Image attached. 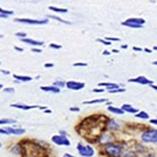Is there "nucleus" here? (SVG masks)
I'll list each match as a JSON object with an SVG mask.
<instances>
[{"mask_svg":"<svg viewBox=\"0 0 157 157\" xmlns=\"http://www.w3.org/2000/svg\"><path fill=\"white\" fill-rule=\"evenodd\" d=\"M105 151L111 157H120L123 153V148L120 145L109 144L105 146Z\"/></svg>","mask_w":157,"mask_h":157,"instance_id":"nucleus-1","label":"nucleus"},{"mask_svg":"<svg viewBox=\"0 0 157 157\" xmlns=\"http://www.w3.org/2000/svg\"><path fill=\"white\" fill-rule=\"evenodd\" d=\"M141 140L144 142H153L157 144V130H148L141 134Z\"/></svg>","mask_w":157,"mask_h":157,"instance_id":"nucleus-2","label":"nucleus"},{"mask_svg":"<svg viewBox=\"0 0 157 157\" xmlns=\"http://www.w3.org/2000/svg\"><path fill=\"white\" fill-rule=\"evenodd\" d=\"M78 151L80 153V155L84 157H92L94 155V149L90 146H84L83 144L78 142Z\"/></svg>","mask_w":157,"mask_h":157,"instance_id":"nucleus-3","label":"nucleus"},{"mask_svg":"<svg viewBox=\"0 0 157 157\" xmlns=\"http://www.w3.org/2000/svg\"><path fill=\"white\" fill-rule=\"evenodd\" d=\"M14 21L16 22H21V23H25V24H33V25H42V24H46L48 23V19H44V20H34V19H15Z\"/></svg>","mask_w":157,"mask_h":157,"instance_id":"nucleus-4","label":"nucleus"},{"mask_svg":"<svg viewBox=\"0 0 157 157\" xmlns=\"http://www.w3.org/2000/svg\"><path fill=\"white\" fill-rule=\"evenodd\" d=\"M51 141L57 146H70V141L67 139V137L63 135H54L51 137Z\"/></svg>","mask_w":157,"mask_h":157,"instance_id":"nucleus-5","label":"nucleus"},{"mask_svg":"<svg viewBox=\"0 0 157 157\" xmlns=\"http://www.w3.org/2000/svg\"><path fill=\"white\" fill-rule=\"evenodd\" d=\"M128 82L130 83H137V84H141V85H153V82L149 78H147L144 75H140V77H137L135 78H130Z\"/></svg>","mask_w":157,"mask_h":157,"instance_id":"nucleus-6","label":"nucleus"},{"mask_svg":"<svg viewBox=\"0 0 157 157\" xmlns=\"http://www.w3.org/2000/svg\"><path fill=\"white\" fill-rule=\"evenodd\" d=\"M66 87L71 90H81L85 87V84L84 83L75 82V81H69V82L66 83Z\"/></svg>","mask_w":157,"mask_h":157,"instance_id":"nucleus-7","label":"nucleus"},{"mask_svg":"<svg viewBox=\"0 0 157 157\" xmlns=\"http://www.w3.org/2000/svg\"><path fill=\"white\" fill-rule=\"evenodd\" d=\"M12 107L14 108H17V109H21V110H30V109L33 108H40V109H45L44 107H40V106H26V105H22V104H13L11 105Z\"/></svg>","mask_w":157,"mask_h":157,"instance_id":"nucleus-8","label":"nucleus"},{"mask_svg":"<svg viewBox=\"0 0 157 157\" xmlns=\"http://www.w3.org/2000/svg\"><path fill=\"white\" fill-rule=\"evenodd\" d=\"M126 22L144 26V24L146 23V20H145V19H142V18H129V19H127V20H126Z\"/></svg>","mask_w":157,"mask_h":157,"instance_id":"nucleus-9","label":"nucleus"},{"mask_svg":"<svg viewBox=\"0 0 157 157\" xmlns=\"http://www.w3.org/2000/svg\"><path fill=\"white\" fill-rule=\"evenodd\" d=\"M5 130L8 131L9 134H16V135H21L23 134V133H25V130L24 129H21V128H17V129H15V128H11V127H6Z\"/></svg>","mask_w":157,"mask_h":157,"instance_id":"nucleus-10","label":"nucleus"},{"mask_svg":"<svg viewBox=\"0 0 157 157\" xmlns=\"http://www.w3.org/2000/svg\"><path fill=\"white\" fill-rule=\"evenodd\" d=\"M122 109L125 112H129V113H138V109L134 108L129 104H124L122 106Z\"/></svg>","mask_w":157,"mask_h":157,"instance_id":"nucleus-11","label":"nucleus"},{"mask_svg":"<svg viewBox=\"0 0 157 157\" xmlns=\"http://www.w3.org/2000/svg\"><path fill=\"white\" fill-rule=\"evenodd\" d=\"M40 89L43 90V91L52 92V93H59V92H60V88L56 86H42L40 87Z\"/></svg>","mask_w":157,"mask_h":157,"instance_id":"nucleus-12","label":"nucleus"},{"mask_svg":"<svg viewBox=\"0 0 157 157\" xmlns=\"http://www.w3.org/2000/svg\"><path fill=\"white\" fill-rule=\"evenodd\" d=\"M99 86L106 87L107 89L110 91V90H114V89H118L120 88V85L115 84V83H99Z\"/></svg>","mask_w":157,"mask_h":157,"instance_id":"nucleus-13","label":"nucleus"},{"mask_svg":"<svg viewBox=\"0 0 157 157\" xmlns=\"http://www.w3.org/2000/svg\"><path fill=\"white\" fill-rule=\"evenodd\" d=\"M21 41L22 42H25V43L27 44H30L33 45V46H40V45H43L44 42L42 41H36V40H33V39H21Z\"/></svg>","mask_w":157,"mask_h":157,"instance_id":"nucleus-14","label":"nucleus"},{"mask_svg":"<svg viewBox=\"0 0 157 157\" xmlns=\"http://www.w3.org/2000/svg\"><path fill=\"white\" fill-rule=\"evenodd\" d=\"M99 142H102V144H105V145H109V142H111V140H112V136L109 134H104L103 136L99 137Z\"/></svg>","mask_w":157,"mask_h":157,"instance_id":"nucleus-15","label":"nucleus"},{"mask_svg":"<svg viewBox=\"0 0 157 157\" xmlns=\"http://www.w3.org/2000/svg\"><path fill=\"white\" fill-rule=\"evenodd\" d=\"M120 124H118L117 122H115V120H109V123H108V128L110 130H118L120 129Z\"/></svg>","mask_w":157,"mask_h":157,"instance_id":"nucleus-16","label":"nucleus"},{"mask_svg":"<svg viewBox=\"0 0 157 157\" xmlns=\"http://www.w3.org/2000/svg\"><path fill=\"white\" fill-rule=\"evenodd\" d=\"M14 78L21 81V82H30V81L33 80V78L30 77H26V75H14Z\"/></svg>","mask_w":157,"mask_h":157,"instance_id":"nucleus-17","label":"nucleus"},{"mask_svg":"<svg viewBox=\"0 0 157 157\" xmlns=\"http://www.w3.org/2000/svg\"><path fill=\"white\" fill-rule=\"evenodd\" d=\"M107 102L106 99H93V101H85L83 102L84 105H92V104H97V103H105Z\"/></svg>","mask_w":157,"mask_h":157,"instance_id":"nucleus-18","label":"nucleus"},{"mask_svg":"<svg viewBox=\"0 0 157 157\" xmlns=\"http://www.w3.org/2000/svg\"><path fill=\"white\" fill-rule=\"evenodd\" d=\"M108 110L112 113H115V114H124L125 111L123 110L122 108H116V107H109Z\"/></svg>","mask_w":157,"mask_h":157,"instance_id":"nucleus-19","label":"nucleus"},{"mask_svg":"<svg viewBox=\"0 0 157 157\" xmlns=\"http://www.w3.org/2000/svg\"><path fill=\"white\" fill-rule=\"evenodd\" d=\"M135 116H136L137 118H141V120H149V114L145 112V111H140V112L136 113Z\"/></svg>","mask_w":157,"mask_h":157,"instance_id":"nucleus-20","label":"nucleus"},{"mask_svg":"<svg viewBox=\"0 0 157 157\" xmlns=\"http://www.w3.org/2000/svg\"><path fill=\"white\" fill-rule=\"evenodd\" d=\"M49 9L56 12V13H61V14H66L68 12L67 9H60V8H54V6H49Z\"/></svg>","mask_w":157,"mask_h":157,"instance_id":"nucleus-21","label":"nucleus"},{"mask_svg":"<svg viewBox=\"0 0 157 157\" xmlns=\"http://www.w3.org/2000/svg\"><path fill=\"white\" fill-rule=\"evenodd\" d=\"M48 18H51V19H54V20H57V21H59V22H61V23H65V24H71V22H69V21H66V20H63L62 18L60 17H57V16H48Z\"/></svg>","mask_w":157,"mask_h":157,"instance_id":"nucleus-22","label":"nucleus"},{"mask_svg":"<svg viewBox=\"0 0 157 157\" xmlns=\"http://www.w3.org/2000/svg\"><path fill=\"white\" fill-rule=\"evenodd\" d=\"M16 123L15 120H12V118H2L0 120V125H6V124H14Z\"/></svg>","mask_w":157,"mask_h":157,"instance_id":"nucleus-23","label":"nucleus"},{"mask_svg":"<svg viewBox=\"0 0 157 157\" xmlns=\"http://www.w3.org/2000/svg\"><path fill=\"white\" fill-rule=\"evenodd\" d=\"M66 85V83L64 82V81H56V82L54 83V86L58 87V88H62L64 87Z\"/></svg>","mask_w":157,"mask_h":157,"instance_id":"nucleus-24","label":"nucleus"},{"mask_svg":"<svg viewBox=\"0 0 157 157\" xmlns=\"http://www.w3.org/2000/svg\"><path fill=\"white\" fill-rule=\"evenodd\" d=\"M0 14H1V15L9 16V15H13L14 12L13 11H6V9H3L0 8Z\"/></svg>","mask_w":157,"mask_h":157,"instance_id":"nucleus-25","label":"nucleus"},{"mask_svg":"<svg viewBox=\"0 0 157 157\" xmlns=\"http://www.w3.org/2000/svg\"><path fill=\"white\" fill-rule=\"evenodd\" d=\"M126 89L125 88H118V89H114V90H110V93H122V92H125Z\"/></svg>","mask_w":157,"mask_h":157,"instance_id":"nucleus-26","label":"nucleus"},{"mask_svg":"<svg viewBox=\"0 0 157 157\" xmlns=\"http://www.w3.org/2000/svg\"><path fill=\"white\" fill-rule=\"evenodd\" d=\"M49 47L52 49H61L62 48V45L60 44H54V43H51L49 44Z\"/></svg>","mask_w":157,"mask_h":157,"instance_id":"nucleus-27","label":"nucleus"},{"mask_svg":"<svg viewBox=\"0 0 157 157\" xmlns=\"http://www.w3.org/2000/svg\"><path fill=\"white\" fill-rule=\"evenodd\" d=\"M105 40L106 41H109V42H111V41H120V38H111V37H106L105 38Z\"/></svg>","mask_w":157,"mask_h":157,"instance_id":"nucleus-28","label":"nucleus"},{"mask_svg":"<svg viewBox=\"0 0 157 157\" xmlns=\"http://www.w3.org/2000/svg\"><path fill=\"white\" fill-rule=\"evenodd\" d=\"M124 157H137V155L135 153H132V152H127V153L124 155Z\"/></svg>","mask_w":157,"mask_h":157,"instance_id":"nucleus-29","label":"nucleus"},{"mask_svg":"<svg viewBox=\"0 0 157 157\" xmlns=\"http://www.w3.org/2000/svg\"><path fill=\"white\" fill-rule=\"evenodd\" d=\"M96 41L97 42H101V43H103L104 45H111V42L106 41V40H103V39H97Z\"/></svg>","mask_w":157,"mask_h":157,"instance_id":"nucleus-30","label":"nucleus"},{"mask_svg":"<svg viewBox=\"0 0 157 157\" xmlns=\"http://www.w3.org/2000/svg\"><path fill=\"white\" fill-rule=\"evenodd\" d=\"M3 91L4 92H9V93H13V92H15V89H14V88H5Z\"/></svg>","mask_w":157,"mask_h":157,"instance_id":"nucleus-31","label":"nucleus"},{"mask_svg":"<svg viewBox=\"0 0 157 157\" xmlns=\"http://www.w3.org/2000/svg\"><path fill=\"white\" fill-rule=\"evenodd\" d=\"M0 134H3V135H9V133L6 131L5 129H2V128H0Z\"/></svg>","mask_w":157,"mask_h":157,"instance_id":"nucleus-32","label":"nucleus"},{"mask_svg":"<svg viewBox=\"0 0 157 157\" xmlns=\"http://www.w3.org/2000/svg\"><path fill=\"white\" fill-rule=\"evenodd\" d=\"M16 36H17V37H22V39H24V37H26V34L25 33H17Z\"/></svg>","mask_w":157,"mask_h":157,"instance_id":"nucleus-33","label":"nucleus"},{"mask_svg":"<svg viewBox=\"0 0 157 157\" xmlns=\"http://www.w3.org/2000/svg\"><path fill=\"white\" fill-rule=\"evenodd\" d=\"M69 110L73 111V112H78V111H80V108H77V107H71Z\"/></svg>","mask_w":157,"mask_h":157,"instance_id":"nucleus-34","label":"nucleus"},{"mask_svg":"<svg viewBox=\"0 0 157 157\" xmlns=\"http://www.w3.org/2000/svg\"><path fill=\"white\" fill-rule=\"evenodd\" d=\"M73 66H87V63H75L73 64Z\"/></svg>","mask_w":157,"mask_h":157,"instance_id":"nucleus-35","label":"nucleus"},{"mask_svg":"<svg viewBox=\"0 0 157 157\" xmlns=\"http://www.w3.org/2000/svg\"><path fill=\"white\" fill-rule=\"evenodd\" d=\"M44 67L45 68H51V67H54V64H48V63H46V64H45V65H44Z\"/></svg>","mask_w":157,"mask_h":157,"instance_id":"nucleus-36","label":"nucleus"},{"mask_svg":"<svg viewBox=\"0 0 157 157\" xmlns=\"http://www.w3.org/2000/svg\"><path fill=\"white\" fill-rule=\"evenodd\" d=\"M13 152H14V153H16V154H19V147L16 146L15 148L13 149Z\"/></svg>","mask_w":157,"mask_h":157,"instance_id":"nucleus-37","label":"nucleus"},{"mask_svg":"<svg viewBox=\"0 0 157 157\" xmlns=\"http://www.w3.org/2000/svg\"><path fill=\"white\" fill-rule=\"evenodd\" d=\"M150 123L154 124V125H157V118H154V120H150Z\"/></svg>","mask_w":157,"mask_h":157,"instance_id":"nucleus-38","label":"nucleus"},{"mask_svg":"<svg viewBox=\"0 0 157 157\" xmlns=\"http://www.w3.org/2000/svg\"><path fill=\"white\" fill-rule=\"evenodd\" d=\"M133 51H142V49L141 48H140V47H133Z\"/></svg>","mask_w":157,"mask_h":157,"instance_id":"nucleus-39","label":"nucleus"},{"mask_svg":"<svg viewBox=\"0 0 157 157\" xmlns=\"http://www.w3.org/2000/svg\"><path fill=\"white\" fill-rule=\"evenodd\" d=\"M105 89H93V92H104Z\"/></svg>","mask_w":157,"mask_h":157,"instance_id":"nucleus-40","label":"nucleus"},{"mask_svg":"<svg viewBox=\"0 0 157 157\" xmlns=\"http://www.w3.org/2000/svg\"><path fill=\"white\" fill-rule=\"evenodd\" d=\"M32 51H33V52H39V54H40V52H41L42 51H41V49H36V48H33V49H32Z\"/></svg>","mask_w":157,"mask_h":157,"instance_id":"nucleus-41","label":"nucleus"},{"mask_svg":"<svg viewBox=\"0 0 157 157\" xmlns=\"http://www.w3.org/2000/svg\"><path fill=\"white\" fill-rule=\"evenodd\" d=\"M103 54H104V56H109V54H110V51H103Z\"/></svg>","mask_w":157,"mask_h":157,"instance_id":"nucleus-42","label":"nucleus"},{"mask_svg":"<svg viewBox=\"0 0 157 157\" xmlns=\"http://www.w3.org/2000/svg\"><path fill=\"white\" fill-rule=\"evenodd\" d=\"M0 71H1V72L3 73V75H9V71H8V70L5 71V70H2V69H1Z\"/></svg>","mask_w":157,"mask_h":157,"instance_id":"nucleus-43","label":"nucleus"},{"mask_svg":"<svg viewBox=\"0 0 157 157\" xmlns=\"http://www.w3.org/2000/svg\"><path fill=\"white\" fill-rule=\"evenodd\" d=\"M15 49L18 51H23V48H19V47H17V46H15Z\"/></svg>","mask_w":157,"mask_h":157,"instance_id":"nucleus-44","label":"nucleus"},{"mask_svg":"<svg viewBox=\"0 0 157 157\" xmlns=\"http://www.w3.org/2000/svg\"><path fill=\"white\" fill-rule=\"evenodd\" d=\"M120 48H123V49H124V48H125V49L128 48V45H127V44H124V45H122V46H120Z\"/></svg>","mask_w":157,"mask_h":157,"instance_id":"nucleus-45","label":"nucleus"},{"mask_svg":"<svg viewBox=\"0 0 157 157\" xmlns=\"http://www.w3.org/2000/svg\"><path fill=\"white\" fill-rule=\"evenodd\" d=\"M63 157H75V156H73V155H70V154H68V153H66Z\"/></svg>","mask_w":157,"mask_h":157,"instance_id":"nucleus-46","label":"nucleus"},{"mask_svg":"<svg viewBox=\"0 0 157 157\" xmlns=\"http://www.w3.org/2000/svg\"><path fill=\"white\" fill-rule=\"evenodd\" d=\"M151 87L153 88L154 90H156V91H157V85H154V84H153V85H151Z\"/></svg>","mask_w":157,"mask_h":157,"instance_id":"nucleus-47","label":"nucleus"},{"mask_svg":"<svg viewBox=\"0 0 157 157\" xmlns=\"http://www.w3.org/2000/svg\"><path fill=\"white\" fill-rule=\"evenodd\" d=\"M9 16H5V15H1V14H0V18H4V19H6L8 18Z\"/></svg>","mask_w":157,"mask_h":157,"instance_id":"nucleus-48","label":"nucleus"},{"mask_svg":"<svg viewBox=\"0 0 157 157\" xmlns=\"http://www.w3.org/2000/svg\"><path fill=\"white\" fill-rule=\"evenodd\" d=\"M145 51H146V52H152L151 49H149V48H145Z\"/></svg>","mask_w":157,"mask_h":157,"instance_id":"nucleus-49","label":"nucleus"},{"mask_svg":"<svg viewBox=\"0 0 157 157\" xmlns=\"http://www.w3.org/2000/svg\"><path fill=\"white\" fill-rule=\"evenodd\" d=\"M45 113H51V110H46L45 111Z\"/></svg>","mask_w":157,"mask_h":157,"instance_id":"nucleus-50","label":"nucleus"},{"mask_svg":"<svg viewBox=\"0 0 157 157\" xmlns=\"http://www.w3.org/2000/svg\"><path fill=\"white\" fill-rule=\"evenodd\" d=\"M153 65H157V61H154L153 62Z\"/></svg>","mask_w":157,"mask_h":157,"instance_id":"nucleus-51","label":"nucleus"},{"mask_svg":"<svg viewBox=\"0 0 157 157\" xmlns=\"http://www.w3.org/2000/svg\"><path fill=\"white\" fill-rule=\"evenodd\" d=\"M112 51H113V52H118V51H117V49H113Z\"/></svg>","mask_w":157,"mask_h":157,"instance_id":"nucleus-52","label":"nucleus"},{"mask_svg":"<svg viewBox=\"0 0 157 157\" xmlns=\"http://www.w3.org/2000/svg\"><path fill=\"white\" fill-rule=\"evenodd\" d=\"M153 49H154V51H157V46H154Z\"/></svg>","mask_w":157,"mask_h":157,"instance_id":"nucleus-53","label":"nucleus"},{"mask_svg":"<svg viewBox=\"0 0 157 157\" xmlns=\"http://www.w3.org/2000/svg\"><path fill=\"white\" fill-rule=\"evenodd\" d=\"M1 88H2V85H1V84H0V89H1Z\"/></svg>","mask_w":157,"mask_h":157,"instance_id":"nucleus-54","label":"nucleus"},{"mask_svg":"<svg viewBox=\"0 0 157 157\" xmlns=\"http://www.w3.org/2000/svg\"><path fill=\"white\" fill-rule=\"evenodd\" d=\"M0 148H1V142H0Z\"/></svg>","mask_w":157,"mask_h":157,"instance_id":"nucleus-55","label":"nucleus"}]
</instances>
